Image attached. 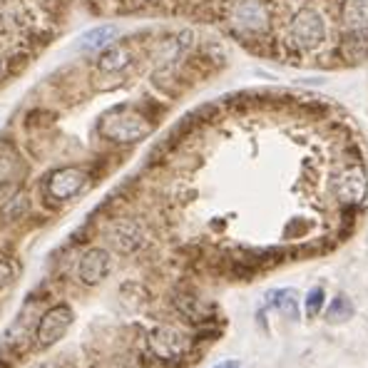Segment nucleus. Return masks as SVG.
I'll use <instances>...</instances> for the list:
<instances>
[{
    "mask_svg": "<svg viewBox=\"0 0 368 368\" xmlns=\"http://www.w3.org/2000/svg\"><path fill=\"white\" fill-rule=\"evenodd\" d=\"M100 132L107 139L119 144H130V142H139L152 132L150 122L137 113H130V110H122V113H113L102 119Z\"/></svg>",
    "mask_w": 368,
    "mask_h": 368,
    "instance_id": "nucleus-1",
    "label": "nucleus"
},
{
    "mask_svg": "<svg viewBox=\"0 0 368 368\" xmlns=\"http://www.w3.org/2000/svg\"><path fill=\"white\" fill-rule=\"evenodd\" d=\"M289 35H291L293 45L301 50H316L318 45L326 40V23L321 13H316L313 8H304L293 15Z\"/></svg>",
    "mask_w": 368,
    "mask_h": 368,
    "instance_id": "nucleus-2",
    "label": "nucleus"
},
{
    "mask_svg": "<svg viewBox=\"0 0 368 368\" xmlns=\"http://www.w3.org/2000/svg\"><path fill=\"white\" fill-rule=\"evenodd\" d=\"M72 321H75V313H72L70 306L57 304V306H52V309H48V311L43 313V318H40L38 331H35V343H38L40 349L55 346V343L68 333Z\"/></svg>",
    "mask_w": 368,
    "mask_h": 368,
    "instance_id": "nucleus-3",
    "label": "nucleus"
},
{
    "mask_svg": "<svg viewBox=\"0 0 368 368\" xmlns=\"http://www.w3.org/2000/svg\"><path fill=\"white\" fill-rule=\"evenodd\" d=\"M150 349L155 356L164 358V361H172V358H180L182 354H187L189 346H192V338H189L187 331L177 329V326H155L150 331Z\"/></svg>",
    "mask_w": 368,
    "mask_h": 368,
    "instance_id": "nucleus-4",
    "label": "nucleus"
},
{
    "mask_svg": "<svg viewBox=\"0 0 368 368\" xmlns=\"http://www.w3.org/2000/svg\"><path fill=\"white\" fill-rule=\"evenodd\" d=\"M333 194L338 197L341 204H349V206L361 204L368 194V177L363 172V167L354 164V167L341 169L333 177Z\"/></svg>",
    "mask_w": 368,
    "mask_h": 368,
    "instance_id": "nucleus-5",
    "label": "nucleus"
},
{
    "mask_svg": "<svg viewBox=\"0 0 368 368\" xmlns=\"http://www.w3.org/2000/svg\"><path fill=\"white\" fill-rule=\"evenodd\" d=\"M229 20L239 32H262L269 26V10L262 0H239L231 6Z\"/></svg>",
    "mask_w": 368,
    "mask_h": 368,
    "instance_id": "nucleus-6",
    "label": "nucleus"
},
{
    "mask_svg": "<svg viewBox=\"0 0 368 368\" xmlns=\"http://www.w3.org/2000/svg\"><path fill=\"white\" fill-rule=\"evenodd\" d=\"M85 184H88V172L85 169L65 167L50 175V180H48V194H50L52 200L68 202L72 197H77L85 189Z\"/></svg>",
    "mask_w": 368,
    "mask_h": 368,
    "instance_id": "nucleus-7",
    "label": "nucleus"
},
{
    "mask_svg": "<svg viewBox=\"0 0 368 368\" xmlns=\"http://www.w3.org/2000/svg\"><path fill=\"white\" fill-rule=\"evenodd\" d=\"M107 274H110V254H107V249L93 246V249H88L80 256V262H77V279H80L82 284L95 287V284H100Z\"/></svg>",
    "mask_w": 368,
    "mask_h": 368,
    "instance_id": "nucleus-8",
    "label": "nucleus"
},
{
    "mask_svg": "<svg viewBox=\"0 0 368 368\" xmlns=\"http://www.w3.org/2000/svg\"><path fill=\"white\" fill-rule=\"evenodd\" d=\"M343 26L356 35H368V0H346L343 3Z\"/></svg>",
    "mask_w": 368,
    "mask_h": 368,
    "instance_id": "nucleus-9",
    "label": "nucleus"
},
{
    "mask_svg": "<svg viewBox=\"0 0 368 368\" xmlns=\"http://www.w3.org/2000/svg\"><path fill=\"white\" fill-rule=\"evenodd\" d=\"M110 239L113 244L117 246L119 251H135L139 249V244H142V229H139L135 222H117V224L110 229Z\"/></svg>",
    "mask_w": 368,
    "mask_h": 368,
    "instance_id": "nucleus-10",
    "label": "nucleus"
},
{
    "mask_svg": "<svg viewBox=\"0 0 368 368\" xmlns=\"http://www.w3.org/2000/svg\"><path fill=\"white\" fill-rule=\"evenodd\" d=\"M115 35H117V28H115V26L93 28V30H88L80 38V50L93 52V50H100V48H107V45L115 40Z\"/></svg>",
    "mask_w": 368,
    "mask_h": 368,
    "instance_id": "nucleus-11",
    "label": "nucleus"
},
{
    "mask_svg": "<svg viewBox=\"0 0 368 368\" xmlns=\"http://www.w3.org/2000/svg\"><path fill=\"white\" fill-rule=\"evenodd\" d=\"M130 60H132V55L125 45H113V48H107L100 55L97 68H100L102 72H119V70H125L127 65H130Z\"/></svg>",
    "mask_w": 368,
    "mask_h": 368,
    "instance_id": "nucleus-12",
    "label": "nucleus"
},
{
    "mask_svg": "<svg viewBox=\"0 0 368 368\" xmlns=\"http://www.w3.org/2000/svg\"><path fill=\"white\" fill-rule=\"evenodd\" d=\"M177 311L187 318V321H192V324H202V321H206V318L212 316V309H206L197 296H180L177 299Z\"/></svg>",
    "mask_w": 368,
    "mask_h": 368,
    "instance_id": "nucleus-13",
    "label": "nucleus"
},
{
    "mask_svg": "<svg viewBox=\"0 0 368 368\" xmlns=\"http://www.w3.org/2000/svg\"><path fill=\"white\" fill-rule=\"evenodd\" d=\"M351 316H354V304H351V299H346V296H336V299L329 304V309H326V321H329V324H343V321H349Z\"/></svg>",
    "mask_w": 368,
    "mask_h": 368,
    "instance_id": "nucleus-14",
    "label": "nucleus"
},
{
    "mask_svg": "<svg viewBox=\"0 0 368 368\" xmlns=\"http://www.w3.org/2000/svg\"><path fill=\"white\" fill-rule=\"evenodd\" d=\"M269 304L279 306L281 311L287 313L289 318H293V321L299 318V311H296V293L293 291H287V289H284V291L271 293V296H269Z\"/></svg>",
    "mask_w": 368,
    "mask_h": 368,
    "instance_id": "nucleus-15",
    "label": "nucleus"
},
{
    "mask_svg": "<svg viewBox=\"0 0 368 368\" xmlns=\"http://www.w3.org/2000/svg\"><path fill=\"white\" fill-rule=\"evenodd\" d=\"M324 309V289H313L309 296H306V313L309 316H316Z\"/></svg>",
    "mask_w": 368,
    "mask_h": 368,
    "instance_id": "nucleus-16",
    "label": "nucleus"
},
{
    "mask_svg": "<svg viewBox=\"0 0 368 368\" xmlns=\"http://www.w3.org/2000/svg\"><path fill=\"white\" fill-rule=\"evenodd\" d=\"M10 279H13V267L8 262H0V284H8Z\"/></svg>",
    "mask_w": 368,
    "mask_h": 368,
    "instance_id": "nucleus-17",
    "label": "nucleus"
},
{
    "mask_svg": "<svg viewBox=\"0 0 368 368\" xmlns=\"http://www.w3.org/2000/svg\"><path fill=\"white\" fill-rule=\"evenodd\" d=\"M214 368H242V363L239 361H222V363H217Z\"/></svg>",
    "mask_w": 368,
    "mask_h": 368,
    "instance_id": "nucleus-18",
    "label": "nucleus"
},
{
    "mask_svg": "<svg viewBox=\"0 0 368 368\" xmlns=\"http://www.w3.org/2000/svg\"><path fill=\"white\" fill-rule=\"evenodd\" d=\"M3 70H6V60H3V55H0V80H3Z\"/></svg>",
    "mask_w": 368,
    "mask_h": 368,
    "instance_id": "nucleus-19",
    "label": "nucleus"
},
{
    "mask_svg": "<svg viewBox=\"0 0 368 368\" xmlns=\"http://www.w3.org/2000/svg\"><path fill=\"white\" fill-rule=\"evenodd\" d=\"M32 368H60V366H52V363H40V366H32Z\"/></svg>",
    "mask_w": 368,
    "mask_h": 368,
    "instance_id": "nucleus-20",
    "label": "nucleus"
}]
</instances>
